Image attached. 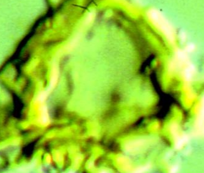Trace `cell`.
<instances>
[{
    "instance_id": "6da1fadb",
    "label": "cell",
    "mask_w": 204,
    "mask_h": 173,
    "mask_svg": "<svg viewBox=\"0 0 204 173\" xmlns=\"http://www.w3.org/2000/svg\"><path fill=\"white\" fill-rule=\"evenodd\" d=\"M58 77V70L56 68H54L51 73V82H50V87L48 91L52 89L57 83Z\"/></svg>"
}]
</instances>
